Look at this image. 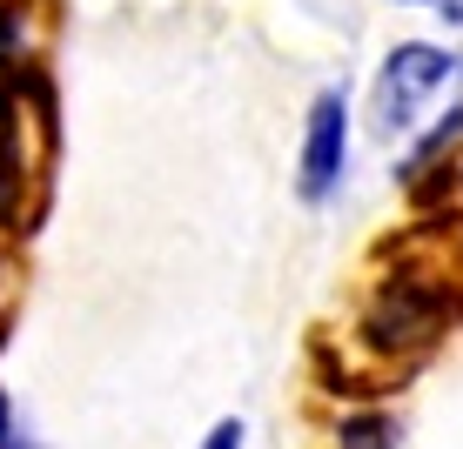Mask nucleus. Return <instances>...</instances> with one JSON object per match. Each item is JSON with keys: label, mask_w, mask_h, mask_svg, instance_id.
I'll return each instance as SVG.
<instances>
[{"label": "nucleus", "mask_w": 463, "mask_h": 449, "mask_svg": "<svg viewBox=\"0 0 463 449\" xmlns=\"http://www.w3.org/2000/svg\"><path fill=\"white\" fill-rule=\"evenodd\" d=\"M457 61L443 54V47H423V41H403L390 61H383L376 74V135H403V127H417L423 101L437 88H450Z\"/></svg>", "instance_id": "1"}, {"label": "nucleus", "mask_w": 463, "mask_h": 449, "mask_svg": "<svg viewBox=\"0 0 463 449\" xmlns=\"http://www.w3.org/2000/svg\"><path fill=\"white\" fill-rule=\"evenodd\" d=\"M437 329H443V295L423 288L417 276L383 282V295L370 302V315H363V335H370L376 349H423V342H437Z\"/></svg>", "instance_id": "2"}, {"label": "nucleus", "mask_w": 463, "mask_h": 449, "mask_svg": "<svg viewBox=\"0 0 463 449\" xmlns=\"http://www.w3.org/2000/svg\"><path fill=\"white\" fill-rule=\"evenodd\" d=\"M343 168H349V101L329 88V94H316L309 135H302V201H329Z\"/></svg>", "instance_id": "3"}, {"label": "nucleus", "mask_w": 463, "mask_h": 449, "mask_svg": "<svg viewBox=\"0 0 463 449\" xmlns=\"http://www.w3.org/2000/svg\"><path fill=\"white\" fill-rule=\"evenodd\" d=\"M390 416H349V423L336 429V449H390Z\"/></svg>", "instance_id": "4"}, {"label": "nucleus", "mask_w": 463, "mask_h": 449, "mask_svg": "<svg viewBox=\"0 0 463 449\" xmlns=\"http://www.w3.org/2000/svg\"><path fill=\"white\" fill-rule=\"evenodd\" d=\"M202 449H242V423H235V416H229V423H215Z\"/></svg>", "instance_id": "5"}, {"label": "nucleus", "mask_w": 463, "mask_h": 449, "mask_svg": "<svg viewBox=\"0 0 463 449\" xmlns=\"http://www.w3.org/2000/svg\"><path fill=\"white\" fill-rule=\"evenodd\" d=\"M7 436H14V429H7V396H0V449H7Z\"/></svg>", "instance_id": "6"}, {"label": "nucleus", "mask_w": 463, "mask_h": 449, "mask_svg": "<svg viewBox=\"0 0 463 449\" xmlns=\"http://www.w3.org/2000/svg\"><path fill=\"white\" fill-rule=\"evenodd\" d=\"M7 449H34V443H27V436H7Z\"/></svg>", "instance_id": "7"}]
</instances>
